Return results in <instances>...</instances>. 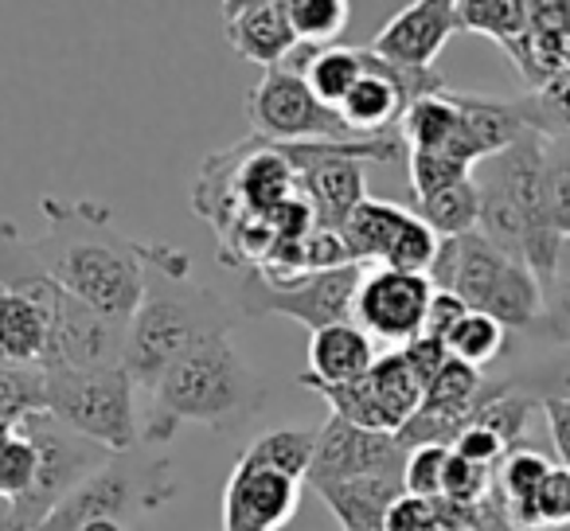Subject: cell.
Returning <instances> with one entry per match:
<instances>
[{
    "mask_svg": "<svg viewBox=\"0 0 570 531\" xmlns=\"http://www.w3.org/2000/svg\"><path fill=\"white\" fill-rule=\"evenodd\" d=\"M48 230L32 238V254L40 266L82 305L110 321H126L137 313L145 294V243L121 235L110 207L95 199H43Z\"/></svg>",
    "mask_w": 570,
    "mask_h": 531,
    "instance_id": "1",
    "label": "cell"
},
{
    "mask_svg": "<svg viewBox=\"0 0 570 531\" xmlns=\"http://www.w3.org/2000/svg\"><path fill=\"white\" fill-rule=\"evenodd\" d=\"M235 309L191 278V258L176 246L145 243V294L126 325L121 367L153 395L160 375L196 344L230 336Z\"/></svg>",
    "mask_w": 570,
    "mask_h": 531,
    "instance_id": "2",
    "label": "cell"
},
{
    "mask_svg": "<svg viewBox=\"0 0 570 531\" xmlns=\"http://www.w3.org/2000/svg\"><path fill=\"white\" fill-rule=\"evenodd\" d=\"M262 403L266 383L258 380V372L246 364L230 336H212L160 375L141 437L149 445H168L188 422L227 434L254 419Z\"/></svg>",
    "mask_w": 570,
    "mask_h": 531,
    "instance_id": "3",
    "label": "cell"
},
{
    "mask_svg": "<svg viewBox=\"0 0 570 531\" xmlns=\"http://www.w3.org/2000/svg\"><path fill=\"white\" fill-rule=\"evenodd\" d=\"M0 286L32 297L51 325L43 372H110L126 360V321H110L67 294L32 254L17 223H0Z\"/></svg>",
    "mask_w": 570,
    "mask_h": 531,
    "instance_id": "4",
    "label": "cell"
},
{
    "mask_svg": "<svg viewBox=\"0 0 570 531\" xmlns=\"http://www.w3.org/2000/svg\"><path fill=\"white\" fill-rule=\"evenodd\" d=\"M173 461L153 453H114L98 473H90L56 512L48 515L43 531H79L90 520H121L137 512H157L168 500H176Z\"/></svg>",
    "mask_w": 570,
    "mask_h": 531,
    "instance_id": "5",
    "label": "cell"
},
{
    "mask_svg": "<svg viewBox=\"0 0 570 531\" xmlns=\"http://www.w3.org/2000/svg\"><path fill=\"white\" fill-rule=\"evenodd\" d=\"M126 367L110 372H43V411L110 453L137 450V406Z\"/></svg>",
    "mask_w": 570,
    "mask_h": 531,
    "instance_id": "6",
    "label": "cell"
},
{
    "mask_svg": "<svg viewBox=\"0 0 570 531\" xmlns=\"http://www.w3.org/2000/svg\"><path fill=\"white\" fill-rule=\"evenodd\" d=\"M20 430H24L36 442V450H40V469H36V484L28 489V496L17 500V504L4 512L0 531H43L48 515L56 512L90 473H98L114 453L95 445L90 437L67 430L63 422H56L48 411L28 414V419L20 422Z\"/></svg>",
    "mask_w": 570,
    "mask_h": 531,
    "instance_id": "7",
    "label": "cell"
},
{
    "mask_svg": "<svg viewBox=\"0 0 570 531\" xmlns=\"http://www.w3.org/2000/svg\"><path fill=\"white\" fill-rule=\"evenodd\" d=\"M250 137L266 145H313V141H367L352 134L344 118L313 98L305 79L289 67H269L246 90Z\"/></svg>",
    "mask_w": 570,
    "mask_h": 531,
    "instance_id": "8",
    "label": "cell"
},
{
    "mask_svg": "<svg viewBox=\"0 0 570 531\" xmlns=\"http://www.w3.org/2000/svg\"><path fill=\"white\" fill-rule=\"evenodd\" d=\"M360 282H364V266H341V271L309 274V278L285 282V286L266 282L258 271H246L238 309L250 321L289 317L309 328V333H321V328L356 321Z\"/></svg>",
    "mask_w": 570,
    "mask_h": 531,
    "instance_id": "9",
    "label": "cell"
},
{
    "mask_svg": "<svg viewBox=\"0 0 570 531\" xmlns=\"http://www.w3.org/2000/svg\"><path fill=\"white\" fill-rule=\"evenodd\" d=\"M434 302V286L422 274L399 271H364L356 294V325L375 341L411 344L426 328V313Z\"/></svg>",
    "mask_w": 570,
    "mask_h": 531,
    "instance_id": "10",
    "label": "cell"
},
{
    "mask_svg": "<svg viewBox=\"0 0 570 531\" xmlns=\"http://www.w3.org/2000/svg\"><path fill=\"white\" fill-rule=\"evenodd\" d=\"M406 450L399 445L395 434H375V430H360L344 419H333L317 430V450H313V465L305 484H336V481H360V476H383V473H403Z\"/></svg>",
    "mask_w": 570,
    "mask_h": 531,
    "instance_id": "11",
    "label": "cell"
},
{
    "mask_svg": "<svg viewBox=\"0 0 570 531\" xmlns=\"http://www.w3.org/2000/svg\"><path fill=\"white\" fill-rule=\"evenodd\" d=\"M302 504V481L274 469L235 461L223 489V531H282L297 515Z\"/></svg>",
    "mask_w": 570,
    "mask_h": 531,
    "instance_id": "12",
    "label": "cell"
},
{
    "mask_svg": "<svg viewBox=\"0 0 570 531\" xmlns=\"http://www.w3.org/2000/svg\"><path fill=\"white\" fill-rule=\"evenodd\" d=\"M461 32L458 24V0H419L406 4L403 12L380 28L372 40V51L395 67H411V71H430L442 48Z\"/></svg>",
    "mask_w": 570,
    "mask_h": 531,
    "instance_id": "13",
    "label": "cell"
},
{
    "mask_svg": "<svg viewBox=\"0 0 570 531\" xmlns=\"http://www.w3.org/2000/svg\"><path fill=\"white\" fill-rule=\"evenodd\" d=\"M223 32L235 56L258 67H282L297 51V36L289 24V0H227L219 4Z\"/></svg>",
    "mask_w": 570,
    "mask_h": 531,
    "instance_id": "14",
    "label": "cell"
},
{
    "mask_svg": "<svg viewBox=\"0 0 570 531\" xmlns=\"http://www.w3.org/2000/svg\"><path fill=\"white\" fill-rule=\"evenodd\" d=\"M375 344L356 321L348 325L321 328L309 336V372H302L305 380L325 383V387H348L360 383L375 364Z\"/></svg>",
    "mask_w": 570,
    "mask_h": 531,
    "instance_id": "15",
    "label": "cell"
},
{
    "mask_svg": "<svg viewBox=\"0 0 570 531\" xmlns=\"http://www.w3.org/2000/svg\"><path fill=\"white\" fill-rule=\"evenodd\" d=\"M321 500L328 504V512L341 520L344 531H383L387 512L395 508L399 496H406L403 473H383V476H360V481H336V484H317Z\"/></svg>",
    "mask_w": 570,
    "mask_h": 531,
    "instance_id": "16",
    "label": "cell"
},
{
    "mask_svg": "<svg viewBox=\"0 0 570 531\" xmlns=\"http://www.w3.org/2000/svg\"><path fill=\"white\" fill-rule=\"evenodd\" d=\"M48 344V313L32 297L0 286V367H36V372H43Z\"/></svg>",
    "mask_w": 570,
    "mask_h": 531,
    "instance_id": "17",
    "label": "cell"
},
{
    "mask_svg": "<svg viewBox=\"0 0 570 531\" xmlns=\"http://www.w3.org/2000/svg\"><path fill=\"white\" fill-rule=\"evenodd\" d=\"M282 67L302 75L305 87L313 90V98H317L321 106L341 110V102L352 95V87L364 79V48H348V43L305 48V43H297V51L285 59Z\"/></svg>",
    "mask_w": 570,
    "mask_h": 531,
    "instance_id": "18",
    "label": "cell"
},
{
    "mask_svg": "<svg viewBox=\"0 0 570 531\" xmlns=\"http://www.w3.org/2000/svg\"><path fill=\"white\" fill-rule=\"evenodd\" d=\"M406 219H411V207L367 196L364 204L348 215V223L341 227V238H344V246H348V258L356 262V266H364V271L372 266V262L383 266V258H387L399 230L406 227Z\"/></svg>",
    "mask_w": 570,
    "mask_h": 531,
    "instance_id": "19",
    "label": "cell"
},
{
    "mask_svg": "<svg viewBox=\"0 0 570 531\" xmlns=\"http://www.w3.org/2000/svg\"><path fill=\"white\" fill-rule=\"evenodd\" d=\"M551 476V461L535 453L531 445L512 450L497 469V496L504 504V515L515 531H539L535 528V500L543 481Z\"/></svg>",
    "mask_w": 570,
    "mask_h": 531,
    "instance_id": "20",
    "label": "cell"
},
{
    "mask_svg": "<svg viewBox=\"0 0 570 531\" xmlns=\"http://www.w3.org/2000/svg\"><path fill=\"white\" fill-rule=\"evenodd\" d=\"M535 399L523 395V391L508 387L504 380L500 383H484L481 399L473 406V426H484L508 445V450H523V434H528L531 411H535Z\"/></svg>",
    "mask_w": 570,
    "mask_h": 531,
    "instance_id": "21",
    "label": "cell"
},
{
    "mask_svg": "<svg viewBox=\"0 0 570 531\" xmlns=\"http://www.w3.org/2000/svg\"><path fill=\"white\" fill-rule=\"evenodd\" d=\"M411 212L419 215L438 238L473 235L476 223H481V188H476V180L469 176V180L453 184V188L438 191V196L414 199Z\"/></svg>",
    "mask_w": 570,
    "mask_h": 531,
    "instance_id": "22",
    "label": "cell"
},
{
    "mask_svg": "<svg viewBox=\"0 0 570 531\" xmlns=\"http://www.w3.org/2000/svg\"><path fill=\"white\" fill-rule=\"evenodd\" d=\"M367 387L375 391L380 406L391 414L395 430H403L406 422L419 414L422 395H426V383L411 372V364L403 360V352H387V356L375 360L372 372H367Z\"/></svg>",
    "mask_w": 570,
    "mask_h": 531,
    "instance_id": "23",
    "label": "cell"
},
{
    "mask_svg": "<svg viewBox=\"0 0 570 531\" xmlns=\"http://www.w3.org/2000/svg\"><path fill=\"white\" fill-rule=\"evenodd\" d=\"M313 450H317V430H266V434H258L246 445V453L238 461L274 469V473H285L305 484L313 465Z\"/></svg>",
    "mask_w": 570,
    "mask_h": 531,
    "instance_id": "24",
    "label": "cell"
},
{
    "mask_svg": "<svg viewBox=\"0 0 570 531\" xmlns=\"http://www.w3.org/2000/svg\"><path fill=\"white\" fill-rule=\"evenodd\" d=\"M458 24L508 51L528 32V0H458Z\"/></svg>",
    "mask_w": 570,
    "mask_h": 531,
    "instance_id": "25",
    "label": "cell"
},
{
    "mask_svg": "<svg viewBox=\"0 0 570 531\" xmlns=\"http://www.w3.org/2000/svg\"><path fill=\"white\" fill-rule=\"evenodd\" d=\"M348 0H289V24L305 48H333L348 28Z\"/></svg>",
    "mask_w": 570,
    "mask_h": 531,
    "instance_id": "26",
    "label": "cell"
},
{
    "mask_svg": "<svg viewBox=\"0 0 570 531\" xmlns=\"http://www.w3.org/2000/svg\"><path fill=\"white\" fill-rule=\"evenodd\" d=\"M504 341H508L504 325H497V321L484 317V313H469L458 325V333L450 336V356L481 372L484 364H492V360L504 352Z\"/></svg>",
    "mask_w": 570,
    "mask_h": 531,
    "instance_id": "27",
    "label": "cell"
},
{
    "mask_svg": "<svg viewBox=\"0 0 570 531\" xmlns=\"http://www.w3.org/2000/svg\"><path fill=\"white\" fill-rule=\"evenodd\" d=\"M36 469H40V450L24 430H12V437L0 445V500L17 504L28 496V489L36 484Z\"/></svg>",
    "mask_w": 570,
    "mask_h": 531,
    "instance_id": "28",
    "label": "cell"
},
{
    "mask_svg": "<svg viewBox=\"0 0 570 531\" xmlns=\"http://www.w3.org/2000/svg\"><path fill=\"white\" fill-rule=\"evenodd\" d=\"M438 243H442V238H438L434 230H430L426 223H422L419 215L411 212V219H406V227L399 230V238H395V243H391L387 258H383V271L422 274V278H426L430 266H434Z\"/></svg>",
    "mask_w": 570,
    "mask_h": 531,
    "instance_id": "29",
    "label": "cell"
},
{
    "mask_svg": "<svg viewBox=\"0 0 570 531\" xmlns=\"http://www.w3.org/2000/svg\"><path fill=\"white\" fill-rule=\"evenodd\" d=\"M406 176H411L414 199H422V196H438V191L469 180L473 168H469L465 160L450 157V153H406Z\"/></svg>",
    "mask_w": 570,
    "mask_h": 531,
    "instance_id": "30",
    "label": "cell"
},
{
    "mask_svg": "<svg viewBox=\"0 0 570 531\" xmlns=\"http://www.w3.org/2000/svg\"><path fill=\"white\" fill-rule=\"evenodd\" d=\"M43 411V372L36 367H0V422H20Z\"/></svg>",
    "mask_w": 570,
    "mask_h": 531,
    "instance_id": "31",
    "label": "cell"
},
{
    "mask_svg": "<svg viewBox=\"0 0 570 531\" xmlns=\"http://www.w3.org/2000/svg\"><path fill=\"white\" fill-rule=\"evenodd\" d=\"M497 489V469H484V465H473V461L458 458L450 450V465H445V481H442V496L453 500V504H465V508H476L492 496Z\"/></svg>",
    "mask_w": 570,
    "mask_h": 531,
    "instance_id": "32",
    "label": "cell"
},
{
    "mask_svg": "<svg viewBox=\"0 0 570 531\" xmlns=\"http://www.w3.org/2000/svg\"><path fill=\"white\" fill-rule=\"evenodd\" d=\"M445 465H450V450L445 445H419V450L406 453V469H403L406 496H419V500L442 496Z\"/></svg>",
    "mask_w": 570,
    "mask_h": 531,
    "instance_id": "33",
    "label": "cell"
},
{
    "mask_svg": "<svg viewBox=\"0 0 570 531\" xmlns=\"http://www.w3.org/2000/svg\"><path fill=\"white\" fill-rule=\"evenodd\" d=\"M504 383L523 391V395H531L535 403H543V399H562V403H570V352H562V356L547 360V364H539V367H528V372L512 375V380H504Z\"/></svg>",
    "mask_w": 570,
    "mask_h": 531,
    "instance_id": "34",
    "label": "cell"
},
{
    "mask_svg": "<svg viewBox=\"0 0 570 531\" xmlns=\"http://www.w3.org/2000/svg\"><path fill=\"white\" fill-rule=\"evenodd\" d=\"M531 121H535L539 137H562L570 134V71L559 75L547 90L528 95Z\"/></svg>",
    "mask_w": 570,
    "mask_h": 531,
    "instance_id": "35",
    "label": "cell"
},
{
    "mask_svg": "<svg viewBox=\"0 0 570 531\" xmlns=\"http://www.w3.org/2000/svg\"><path fill=\"white\" fill-rule=\"evenodd\" d=\"M528 336L543 344H554V348H570V286L554 282L543 294V313L539 321L528 328Z\"/></svg>",
    "mask_w": 570,
    "mask_h": 531,
    "instance_id": "36",
    "label": "cell"
},
{
    "mask_svg": "<svg viewBox=\"0 0 570 531\" xmlns=\"http://www.w3.org/2000/svg\"><path fill=\"white\" fill-rule=\"evenodd\" d=\"M570 523V469H551L535 500V528L554 531Z\"/></svg>",
    "mask_w": 570,
    "mask_h": 531,
    "instance_id": "37",
    "label": "cell"
},
{
    "mask_svg": "<svg viewBox=\"0 0 570 531\" xmlns=\"http://www.w3.org/2000/svg\"><path fill=\"white\" fill-rule=\"evenodd\" d=\"M453 453H458V458H465V461H473V465L497 469L500 461H504L512 450H508V445L500 442V437L492 434V430L473 426V422H469V426L461 430V437H458V442H453Z\"/></svg>",
    "mask_w": 570,
    "mask_h": 531,
    "instance_id": "38",
    "label": "cell"
},
{
    "mask_svg": "<svg viewBox=\"0 0 570 531\" xmlns=\"http://www.w3.org/2000/svg\"><path fill=\"white\" fill-rule=\"evenodd\" d=\"M547 212L562 238H570V160H547Z\"/></svg>",
    "mask_w": 570,
    "mask_h": 531,
    "instance_id": "39",
    "label": "cell"
},
{
    "mask_svg": "<svg viewBox=\"0 0 570 531\" xmlns=\"http://www.w3.org/2000/svg\"><path fill=\"white\" fill-rule=\"evenodd\" d=\"M399 352H403V360L411 364V372L419 375V380L426 383V387L438 380V372H442V367L453 360V356H450V344L434 341V336H426V333L414 336V341H411V344H403Z\"/></svg>",
    "mask_w": 570,
    "mask_h": 531,
    "instance_id": "40",
    "label": "cell"
},
{
    "mask_svg": "<svg viewBox=\"0 0 570 531\" xmlns=\"http://www.w3.org/2000/svg\"><path fill=\"white\" fill-rule=\"evenodd\" d=\"M469 305L461 302L458 294H442V289H434V302H430V313H426V328L422 333L434 336V341L450 344V336L458 333V325L469 317Z\"/></svg>",
    "mask_w": 570,
    "mask_h": 531,
    "instance_id": "41",
    "label": "cell"
},
{
    "mask_svg": "<svg viewBox=\"0 0 570 531\" xmlns=\"http://www.w3.org/2000/svg\"><path fill=\"white\" fill-rule=\"evenodd\" d=\"M543 419H547V430H551V442H554V453H559L562 469H570V403L562 399H543Z\"/></svg>",
    "mask_w": 570,
    "mask_h": 531,
    "instance_id": "42",
    "label": "cell"
},
{
    "mask_svg": "<svg viewBox=\"0 0 570 531\" xmlns=\"http://www.w3.org/2000/svg\"><path fill=\"white\" fill-rule=\"evenodd\" d=\"M531 17L543 20L570 43V0H531Z\"/></svg>",
    "mask_w": 570,
    "mask_h": 531,
    "instance_id": "43",
    "label": "cell"
},
{
    "mask_svg": "<svg viewBox=\"0 0 570 531\" xmlns=\"http://www.w3.org/2000/svg\"><path fill=\"white\" fill-rule=\"evenodd\" d=\"M554 282L570 286V238H562V250H559V271H554Z\"/></svg>",
    "mask_w": 570,
    "mask_h": 531,
    "instance_id": "44",
    "label": "cell"
},
{
    "mask_svg": "<svg viewBox=\"0 0 570 531\" xmlns=\"http://www.w3.org/2000/svg\"><path fill=\"white\" fill-rule=\"evenodd\" d=\"M79 531H134V528L121 520H90L87 528H79Z\"/></svg>",
    "mask_w": 570,
    "mask_h": 531,
    "instance_id": "45",
    "label": "cell"
},
{
    "mask_svg": "<svg viewBox=\"0 0 570 531\" xmlns=\"http://www.w3.org/2000/svg\"><path fill=\"white\" fill-rule=\"evenodd\" d=\"M12 430H17V426H12V422H0V445L9 442V437H12Z\"/></svg>",
    "mask_w": 570,
    "mask_h": 531,
    "instance_id": "46",
    "label": "cell"
}]
</instances>
